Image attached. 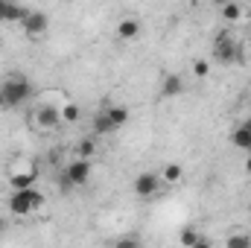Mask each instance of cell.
Returning <instances> with one entry per match:
<instances>
[{
  "instance_id": "cell-7",
  "label": "cell",
  "mask_w": 251,
  "mask_h": 248,
  "mask_svg": "<svg viewBox=\"0 0 251 248\" xmlns=\"http://www.w3.org/2000/svg\"><path fill=\"white\" fill-rule=\"evenodd\" d=\"M161 184H164V178H161L158 173H140V175L134 178V193H137L140 198H152V196H158Z\"/></svg>"
},
{
  "instance_id": "cell-3",
  "label": "cell",
  "mask_w": 251,
  "mask_h": 248,
  "mask_svg": "<svg viewBox=\"0 0 251 248\" xmlns=\"http://www.w3.org/2000/svg\"><path fill=\"white\" fill-rule=\"evenodd\" d=\"M88 178H91V161H88V158H76V161H70L67 170H64L62 187L64 190H70V187H82V184H88Z\"/></svg>"
},
{
  "instance_id": "cell-15",
  "label": "cell",
  "mask_w": 251,
  "mask_h": 248,
  "mask_svg": "<svg viewBox=\"0 0 251 248\" xmlns=\"http://www.w3.org/2000/svg\"><path fill=\"white\" fill-rule=\"evenodd\" d=\"M219 12H222V18H225V21H231V24L243 18V6H240V3H234V0H228L225 6H219Z\"/></svg>"
},
{
  "instance_id": "cell-13",
  "label": "cell",
  "mask_w": 251,
  "mask_h": 248,
  "mask_svg": "<svg viewBox=\"0 0 251 248\" xmlns=\"http://www.w3.org/2000/svg\"><path fill=\"white\" fill-rule=\"evenodd\" d=\"M161 91H164V97H178V94L184 91V79H181L178 73H173V76L164 79V88H161Z\"/></svg>"
},
{
  "instance_id": "cell-10",
  "label": "cell",
  "mask_w": 251,
  "mask_h": 248,
  "mask_svg": "<svg viewBox=\"0 0 251 248\" xmlns=\"http://www.w3.org/2000/svg\"><path fill=\"white\" fill-rule=\"evenodd\" d=\"M231 143L237 146V149H243V152H251V123H240L234 131H231Z\"/></svg>"
},
{
  "instance_id": "cell-1",
  "label": "cell",
  "mask_w": 251,
  "mask_h": 248,
  "mask_svg": "<svg viewBox=\"0 0 251 248\" xmlns=\"http://www.w3.org/2000/svg\"><path fill=\"white\" fill-rule=\"evenodd\" d=\"M32 94H35L32 79L24 73H9L0 79V108L3 111H15V108L26 105L32 99Z\"/></svg>"
},
{
  "instance_id": "cell-24",
  "label": "cell",
  "mask_w": 251,
  "mask_h": 248,
  "mask_svg": "<svg viewBox=\"0 0 251 248\" xmlns=\"http://www.w3.org/2000/svg\"><path fill=\"white\" fill-rule=\"evenodd\" d=\"M64 3H73V0H64Z\"/></svg>"
},
{
  "instance_id": "cell-23",
  "label": "cell",
  "mask_w": 251,
  "mask_h": 248,
  "mask_svg": "<svg viewBox=\"0 0 251 248\" xmlns=\"http://www.w3.org/2000/svg\"><path fill=\"white\" fill-rule=\"evenodd\" d=\"M210 3H216V6H225V3H228V0H210Z\"/></svg>"
},
{
  "instance_id": "cell-22",
  "label": "cell",
  "mask_w": 251,
  "mask_h": 248,
  "mask_svg": "<svg viewBox=\"0 0 251 248\" xmlns=\"http://www.w3.org/2000/svg\"><path fill=\"white\" fill-rule=\"evenodd\" d=\"M246 173H249V175H251V152H249V155H246Z\"/></svg>"
},
{
  "instance_id": "cell-2",
  "label": "cell",
  "mask_w": 251,
  "mask_h": 248,
  "mask_svg": "<svg viewBox=\"0 0 251 248\" xmlns=\"http://www.w3.org/2000/svg\"><path fill=\"white\" fill-rule=\"evenodd\" d=\"M9 213H15V216H29V213H35L41 204H44V196L35 190V187H24V190H12V196H9Z\"/></svg>"
},
{
  "instance_id": "cell-11",
  "label": "cell",
  "mask_w": 251,
  "mask_h": 248,
  "mask_svg": "<svg viewBox=\"0 0 251 248\" xmlns=\"http://www.w3.org/2000/svg\"><path fill=\"white\" fill-rule=\"evenodd\" d=\"M140 35V24L134 21V18H123L120 24H117V38H123V41H134Z\"/></svg>"
},
{
  "instance_id": "cell-8",
  "label": "cell",
  "mask_w": 251,
  "mask_h": 248,
  "mask_svg": "<svg viewBox=\"0 0 251 248\" xmlns=\"http://www.w3.org/2000/svg\"><path fill=\"white\" fill-rule=\"evenodd\" d=\"M26 12H29V9H24V6L15 3V0H0V24H21Z\"/></svg>"
},
{
  "instance_id": "cell-17",
  "label": "cell",
  "mask_w": 251,
  "mask_h": 248,
  "mask_svg": "<svg viewBox=\"0 0 251 248\" xmlns=\"http://www.w3.org/2000/svg\"><path fill=\"white\" fill-rule=\"evenodd\" d=\"M181 246H207V240L201 234H196L193 228H187V231H181Z\"/></svg>"
},
{
  "instance_id": "cell-20",
  "label": "cell",
  "mask_w": 251,
  "mask_h": 248,
  "mask_svg": "<svg viewBox=\"0 0 251 248\" xmlns=\"http://www.w3.org/2000/svg\"><path fill=\"white\" fill-rule=\"evenodd\" d=\"M225 246L246 248V246H251V237H246V234H234V237H228V240H225Z\"/></svg>"
},
{
  "instance_id": "cell-19",
  "label": "cell",
  "mask_w": 251,
  "mask_h": 248,
  "mask_svg": "<svg viewBox=\"0 0 251 248\" xmlns=\"http://www.w3.org/2000/svg\"><path fill=\"white\" fill-rule=\"evenodd\" d=\"M161 178H164L167 184H176V181H181V167H178V164H170V167H164Z\"/></svg>"
},
{
  "instance_id": "cell-12",
  "label": "cell",
  "mask_w": 251,
  "mask_h": 248,
  "mask_svg": "<svg viewBox=\"0 0 251 248\" xmlns=\"http://www.w3.org/2000/svg\"><path fill=\"white\" fill-rule=\"evenodd\" d=\"M117 128L111 123V117H108V111L102 108V111H97V117H94V134H114Z\"/></svg>"
},
{
  "instance_id": "cell-9",
  "label": "cell",
  "mask_w": 251,
  "mask_h": 248,
  "mask_svg": "<svg viewBox=\"0 0 251 248\" xmlns=\"http://www.w3.org/2000/svg\"><path fill=\"white\" fill-rule=\"evenodd\" d=\"M9 184H12V190L35 187V167H32V164H26L24 170H12V173H9Z\"/></svg>"
},
{
  "instance_id": "cell-14",
  "label": "cell",
  "mask_w": 251,
  "mask_h": 248,
  "mask_svg": "<svg viewBox=\"0 0 251 248\" xmlns=\"http://www.w3.org/2000/svg\"><path fill=\"white\" fill-rule=\"evenodd\" d=\"M105 111H108V117H111V123H114V128H123V125L128 123V117H131L126 105H108Z\"/></svg>"
},
{
  "instance_id": "cell-4",
  "label": "cell",
  "mask_w": 251,
  "mask_h": 248,
  "mask_svg": "<svg viewBox=\"0 0 251 248\" xmlns=\"http://www.w3.org/2000/svg\"><path fill=\"white\" fill-rule=\"evenodd\" d=\"M237 53H240V47L234 44V38L228 35V32H222V35H216V41H213V59L219 64H234L237 62Z\"/></svg>"
},
{
  "instance_id": "cell-5",
  "label": "cell",
  "mask_w": 251,
  "mask_h": 248,
  "mask_svg": "<svg viewBox=\"0 0 251 248\" xmlns=\"http://www.w3.org/2000/svg\"><path fill=\"white\" fill-rule=\"evenodd\" d=\"M35 125L44 128V131H56V128H62L64 125L62 108H59V105H38V108H35Z\"/></svg>"
},
{
  "instance_id": "cell-6",
  "label": "cell",
  "mask_w": 251,
  "mask_h": 248,
  "mask_svg": "<svg viewBox=\"0 0 251 248\" xmlns=\"http://www.w3.org/2000/svg\"><path fill=\"white\" fill-rule=\"evenodd\" d=\"M21 26H24V32H26L29 38H38V35H44V32H47V26H50V18H47L44 12H38V9H29V12L24 15Z\"/></svg>"
},
{
  "instance_id": "cell-16",
  "label": "cell",
  "mask_w": 251,
  "mask_h": 248,
  "mask_svg": "<svg viewBox=\"0 0 251 248\" xmlns=\"http://www.w3.org/2000/svg\"><path fill=\"white\" fill-rule=\"evenodd\" d=\"M97 152V143H94V137H85V140H79V146H76V155L79 158H88L91 161V155Z\"/></svg>"
},
{
  "instance_id": "cell-21",
  "label": "cell",
  "mask_w": 251,
  "mask_h": 248,
  "mask_svg": "<svg viewBox=\"0 0 251 248\" xmlns=\"http://www.w3.org/2000/svg\"><path fill=\"white\" fill-rule=\"evenodd\" d=\"M193 73H196L199 79H204V76L210 73V62H196L193 64Z\"/></svg>"
},
{
  "instance_id": "cell-18",
  "label": "cell",
  "mask_w": 251,
  "mask_h": 248,
  "mask_svg": "<svg viewBox=\"0 0 251 248\" xmlns=\"http://www.w3.org/2000/svg\"><path fill=\"white\" fill-rule=\"evenodd\" d=\"M62 120H64V125H70V123L79 120V105H76V102H64L62 105Z\"/></svg>"
}]
</instances>
